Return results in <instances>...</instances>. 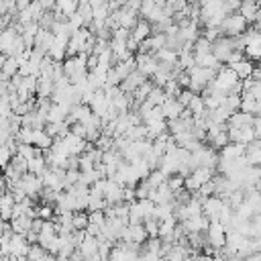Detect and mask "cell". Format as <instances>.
Returning a JSON list of instances; mask_svg holds the SVG:
<instances>
[{
	"label": "cell",
	"instance_id": "cell-1",
	"mask_svg": "<svg viewBox=\"0 0 261 261\" xmlns=\"http://www.w3.org/2000/svg\"><path fill=\"white\" fill-rule=\"evenodd\" d=\"M249 29V22L239 14V12H234V14H228L222 22H220V27H218V31H220V35L222 37H239V35H243L245 31Z\"/></svg>",
	"mask_w": 261,
	"mask_h": 261
},
{
	"label": "cell",
	"instance_id": "cell-2",
	"mask_svg": "<svg viewBox=\"0 0 261 261\" xmlns=\"http://www.w3.org/2000/svg\"><path fill=\"white\" fill-rule=\"evenodd\" d=\"M18 188L29 196V198H33V200H37V196H41V192H43V179L39 177V175H33V173H24L22 175V179L18 181Z\"/></svg>",
	"mask_w": 261,
	"mask_h": 261
},
{
	"label": "cell",
	"instance_id": "cell-3",
	"mask_svg": "<svg viewBox=\"0 0 261 261\" xmlns=\"http://www.w3.org/2000/svg\"><path fill=\"white\" fill-rule=\"evenodd\" d=\"M237 82H241L239 80V75L234 73V69H230L228 65H222L218 71H216V80H214V86L218 88V90H222V92H230V88L237 84Z\"/></svg>",
	"mask_w": 261,
	"mask_h": 261
},
{
	"label": "cell",
	"instance_id": "cell-4",
	"mask_svg": "<svg viewBox=\"0 0 261 261\" xmlns=\"http://www.w3.org/2000/svg\"><path fill=\"white\" fill-rule=\"evenodd\" d=\"M232 51H237V49H234L230 37H220V39H216V41L212 43V55H214L222 65H226V61H228V57H230Z\"/></svg>",
	"mask_w": 261,
	"mask_h": 261
},
{
	"label": "cell",
	"instance_id": "cell-5",
	"mask_svg": "<svg viewBox=\"0 0 261 261\" xmlns=\"http://www.w3.org/2000/svg\"><path fill=\"white\" fill-rule=\"evenodd\" d=\"M224 206H226V204H224L218 196H210V198H206V200L202 202V214H204L210 222H218L220 212H222Z\"/></svg>",
	"mask_w": 261,
	"mask_h": 261
},
{
	"label": "cell",
	"instance_id": "cell-6",
	"mask_svg": "<svg viewBox=\"0 0 261 261\" xmlns=\"http://www.w3.org/2000/svg\"><path fill=\"white\" fill-rule=\"evenodd\" d=\"M135 61H137V71H141L145 77H151L159 67V61L151 53H137Z\"/></svg>",
	"mask_w": 261,
	"mask_h": 261
},
{
	"label": "cell",
	"instance_id": "cell-7",
	"mask_svg": "<svg viewBox=\"0 0 261 261\" xmlns=\"http://www.w3.org/2000/svg\"><path fill=\"white\" fill-rule=\"evenodd\" d=\"M206 237H208V245H212L214 249H222L226 245V228L220 222H210Z\"/></svg>",
	"mask_w": 261,
	"mask_h": 261
},
{
	"label": "cell",
	"instance_id": "cell-8",
	"mask_svg": "<svg viewBox=\"0 0 261 261\" xmlns=\"http://www.w3.org/2000/svg\"><path fill=\"white\" fill-rule=\"evenodd\" d=\"M31 245L27 243L24 234H12L10 237V257H27Z\"/></svg>",
	"mask_w": 261,
	"mask_h": 261
},
{
	"label": "cell",
	"instance_id": "cell-9",
	"mask_svg": "<svg viewBox=\"0 0 261 261\" xmlns=\"http://www.w3.org/2000/svg\"><path fill=\"white\" fill-rule=\"evenodd\" d=\"M145 82H147V77H145L141 71H133V73H130V75L120 84V90H122L124 94H135V92H137Z\"/></svg>",
	"mask_w": 261,
	"mask_h": 261
},
{
	"label": "cell",
	"instance_id": "cell-10",
	"mask_svg": "<svg viewBox=\"0 0 261 261\" xmlns=\"http://www.w3.org/2000/svg\"><path fill=\"white\" fill-rule=\"evenodd\" d=\"M255 124V116L253 114H245V112H234L230 118H228V122H226V126L228 128H245V126H253Z\"/></svg>",
	"mask_w": 261,
	"mask_h": 261
},
{
	"label": "cell",
	"instance_id": "cell-11",
	"mask_svg": "<svg viewBox=\"0 0 261 261\" xmlns=\"http://www.w3.org/2000/svg\"><path fill=\"white\" fill-rule=\"evenodd\" d=\"M20 35L14 31V29H4L2 33H0V53L2 55H6L8 57V53H10V49H12V45H14V41L18 39Z\"/></svg>",
	"mask_w": 261,
	"mask_h": 261
},
{
	"label": "cell",
	"instance_id": "cell-12",
	"mask_svg": "<svg viewBox=\"0 0 261 261\" xmlns=\"http://www.w3.org/2000/svg\"><path fill=\"white\" fill-rule=\"evenodd\" d=\"M130 35H133V39L141 45L143 41H147V39L153 35V31H151V22H147L145 18H139V22H137V27L130 31Z\"/></svg>",
	"mask_w": 261,
	"mask_h": 261
},
{
	"label": "cell",
	"instance_id": "cell-13",
	"mask_svg": "<svg viewBox=\"0 0 261 261\" xmlns=\"http://www.w3.org/2000/svg\"><path fill=\"white\" fill-rule=\"evenodd\" d=\"M161 110H163V118H165V120H175V118H179V116H181L184 106H181L175 98H169V100L161 106Z\"/></svg>",
	"mask_w": 261,
	"mask_h": 261
},
{
	"label": "cell",
	"instance_id": "cell-14",
	"mask_svg": "<svg viewBox=\"0 0 261 261\" xmlns=\"http://www.w3.org/2000/svg\"><path fill=\"white\" fill-rule=\"evenodd\" d=\"M220 153V159H226V161H234V159H241L245 157V145H237V143H228L224 149L218 151Z\"/></svg>",
	"mask_w": 261,
	"mask_h": 261
},
{
	"label": "cell",
	"instance_id": "cell-15",
	"mask_svg": "<svg viewBox=\"0 0 261 261\" xmlns=\"http://www.w3.org/2000/svg\"><path fill=\"white\" fill-rule=\"evenodd\" d=\"M14 75H18V61L16 57H6L2 63V71H0V80L10 82Z\"/></svg>",
	"mask_w": 261,
	"mask_h": 261
},
{
	"label": "cell",
	"instance_id": "cell-16",
	"mask_svg": "<svg viewBox=\"0 0 261 261\" xmlns=\"http://www.w3.org/2000/svg\"><path fill=\"white\" fill-rule=\"evenodd\" d=\"M55 92V82L51 77H43L39 75L37 77V96L39 98H51Z\"/></svg>",
	"mask_w": 261,
	"mask_h": 261
},
{
	"label": "cell",
	"instance_id": "cell-17",
	"mask_svg": "<svg viewBox=\"0 0 261 261\" xmlns=\"http://www.w3.org/2000/svg\"><path fill=\"white\" fill-rule=\"evenodd\" d=\"M259 8H261V4L259 2H241V8H239V14L247 20V22H255V16H257V12H259Z\"/></svg>",
	"mask_w": 261,
	"mask_h": 261
},
{
	"label": "cell",
	"instance_id": "cell-18",
	"mask_svg": "<svg viewBox=\"0 0 261 261\" xmlns=\"http://www.w3.org/2000/svg\"><path fill=\"white\" fill-rule=\"evenodd\" d=\"M228 67H230V69H234V73L239 75V80H247V77H251V73H253V69H255L253 61H249L247 57H245L243 61L234 63V65H228Z\"/></svg>",
	"mask_w": 261,
	"mask_h": 261
},
{
	"label": "cell",
	"instance_id": "cell-19",
	"mask_svg": "<svg viewBox=\"0 0 261 261\" xmlns=\"http://www.w3.org/2000/svg\"><path fill=\"white\" fill-rule=\"evenodd\" d=\"M114 69H116V73L120 75V80L124 82L133 71H137V61H135V57H130V59H126V61L116 63V65H114Z\"/></svg>",
	"mask_w": 261,
	"mask_h": 261
},
{
	"label": "cell",
	"instance_id": "cell-20",
	"mask_svg": "<svg viewBox=\"0 0 261 261\" xmlns=\"http://www.w3.org/2000/svg\"><path fill=\"white\" fill-rule=\"evenodd\" d=\"M77 251L84 255V259H86V257L96 255V253H98V239H94V237H90V234H88V237L84 239V243L77 247Z\"/></svg>",
	"mask_w": 261,
	"mask_h": 261
},
{
	"label": "cell",
	"instance_id": "cell-21",
	"mask_svg": "<svg viewBox=\"0 0 261 261\" xmlns=\"http://www.w3.org/2000/svg\"><path fill=\"white\" fill-rule=\"evenodd\" d=\"M77 2H73V0H59V2H55V10L59 12V14H63L65 18H69L71 14H75L77 12Z\"/></svg>",
	"mask_w": 261,
	"mask_h": 261
},
{
	"label": "cell",
	"instance_id": "cell-22",
	"mask_svg": "<svg viewBox=\"0 0 261 261\" xmlns=\"http://www.w3.org/2000/svg\"><path fill=\"white\" fill-rule=\"evenodd\" d=\"M47 169H49V165H47L45 157H35V159L29 161V173H33V175H39L41 177Z\"/></svg>",
	"mask_w": 261,
	"mask_h": 261
},
{
	"label": "cell",
	"instance_id": "cell-23",
	"mask_svg": "<svg viewBox=\"0 0 261 261\" xmlns=\"http://www.w3.org/2000/svg\"><path fill=\"white\" fill-rule=\"evenodd\" d=\"M37 149H41V151H47V149H51V145H53V139L45 133V130H35V143H33Z\"/></svg>",
	"mask_w": 261,
	"mask_h": 261
},
{
	"label": "cell",
	"instance_id": "cell-24",
	"mask_svg": "<svg viewBox=\"0 0 261 261\" xmlns=\"http://www.w3.org/2000/svg\"><path fill=\"white\" fill-rule=\"evenodd\" d=\"M192 51H194V55H196V57H200V55H208V53H212V43H210V41H206V39L200 35V39L192 45Z\"/></svg>",
	"mask_w": 261,
	"mask_h": 261
},
{
	"label": "cell",
	"instance_id": "cell-25",
	"mask_svg": "<svg viewBox=\"0 0 261 261\" xmlns=\"http://www.w3.org/2000/svg\"><path fill=\"white\" fill-rule=\"evenodd\" d=\"M147 100H149V102H151L153 106H159V108H161V106H163V104H165V102H167L169 98L165 96L163 88H157V86H155V88L151 90V94L147 96Z\"/></svg>",
	"mask_w": 261,
	"mask_h": 261
},
{
	"label": "cell",
	"instance_id": "cell-26",
	"mask_svg": "<svg viewBox=\"0 0 261 261\" xmlns=\"http://www.w3.org/2000/svg\"><path fill=\"white\" fill-rule=\"evenodd\" d=\"M188 110L194 114V118H202V114L206 112V106H204L202 96H194V98H192V102L188 104Z\"/></svg>",
	"mask_w": 261,
	"mask_h": 261
},
{
	"label": "cell",
	"instance_id": "cell-27",
	"mask_svg": "<svg viewBox=\"0 0 261 261\" xmlns=\"http://www.w3.org/2000/svg\"><path fill=\"white\" fill-rule=\"evenodd\" d=\"M145 181L149 184V188H151V190H155V188H159L161 184H165V181H167V175H165L161 169H155V171H151V173H149V177H147Z\"/></svg>",
	"mask_w": 261,
	"mask_h": 261
},
{
	"label": "cell",
	"instance_id": "cell-28",
	"mask_svg": "<svg viewBox=\"0 0 261 261\" xmlns=\"http://www.w3.org/2000/svg\"><path fill=\"white\" fill-rule=\"evenodd\" d=\"M71 224H73V230H86L88 228V212H73L71 216Z\"/></svg>",
	"mask_w": 261,
	"mask_h": 261
},
{
	"label": "cell",
	"instance_id": "cell-29",
	"mask_svg": "<svg viewBox=\"0 0 261 261\" xmlns=\"http://www.w3.org/2000/svg\"><path fill=\"white\" fill-rule=\"evenodd\" d=\"M163 92H165L167 98H175V100H177V96L181 94V86L177 84V80H169V82L163 86Z\"/></svg>",
	"mask_w": 261,
	"mask_h": 261
},
{
	"label": "cell",
	"instance_id": "cell-30",
	"mask_svg": "<svg viewBox=\"0 0 261 261\" xmlns=\"http://www.w3.org/2000/svg\"><path fill=\"white\" fill-rule=\"evenodd\" d=\"M192 175L200 181V184H206V181H210L212 177H214V169H208V167H198V169H194L192 171Z\"/></svg>",
	"mask_w": 261,
	"mask_h": 261
},
{
	"label": "cell",
	"instance_id": "cell-31",
	"mask_svg": "<svg viewBox=\"0 0 261 261\" xmlns=\"http://www.w3.org/2000/svg\"><path fill=\"white\" fill-rule=\"evenodd\" d=\"M45 257H47V251H45L41 245H31L29 255H27V259H29V261H43Z\"/></svg>",
	"mask_w": 261,
	"mask_h": 261
},
{
	"label": "cell",
	"instance_id": "cell-32",
	"mask_svg": "<svg viewBox=\"0 0 261 261\" xmlns=\"http://www.w3.org/2000/svg\"><path fill=\"white\" fill-rule=\"evenodd\" d=\"M37 216L41 218V220H53L55 218V208L53 206H45V204H41V206H37Z\"/></svg>",
	"mask_w": 261,
	"mask_h": 261
},
{
	"label": "cell",
	"instance_id": "cell-33",
	"mask_svg": "<svg viewBox=\"0 0 261 261\" xmlns=\"http://www.w3.org/2000/svg\"><path fill=\"white\" fill-rule=\"evenodd\" d=\"M88 222H90V224H94V226L104 228V224H106V216H104V212H102V210L88 212Z\"/></svg>",
	"mask_w": 261,
	"mask_h": 261
},
{
	"label": "cell",
	"instance_id": "cell-34",
	"mask_svg": "<svg viewBox=\"0 0 261 261\" xmlns=\"http://www.w3.org/2000/svg\"><path fill=\"white\" fill-rule=\"evenodd\" d=\"M143 226H145V230H147L149 239L159 237V220H155V218H147V220L143 222Z\"/></svg>",
	"mask_w": 261,
	"mask_h": 261
},
{
	"label": "cell",
	"instance_id": "cell-35",
	"mask_svg": "<svg viewBox=\"0 0 261 261\" xmlns=\"http://www.w3.org/2000/svg\"><path fill=\"white\" fill-rule=\"evenodd\" d=\"M184 179H186V177H181L179 173L169 175V177H167V186H169V190H171L173 194L179 192V190H184Z\"/></svg>",
	"mask_w": 261,
	"mask_h": 261
},
{
	"label": "cell",
	"instance_id": "cell-36",
	"mask_svg": "<svg viewBox=\"0 0 261 261\" xmlns=\"http://www.w3.org/2000/svg\"><path fill=\"white\" fill-rule=\"evenodd\" d=\"M12 157H14V153H12V151H10L6 145H0V167H2V169L10 165Z\"/></svg>",
	"mask_w": 261,
	"mask_h": 261
},
{
	"label": "cell",
	"instance_id": "cell-37",
	"mask_svg": "<svg viewBox=\"0 0 261 261\" xmlns=\"http://www.w3.org/2000/svg\"><path fill=\"white\" fill-rule=\"evenodd\" d=\"M128 37H130V31H126V29H116V31L112 33V43H122V45H126Z\"/></svg>",
	"mask_w": 261,
	"mask_h": 261
},
{
	"label": "cell",
	"instance_id": "cell-38",
	"mask_svg": "<svg viewBox=\"0 0 261 261\" xmlns=\"http://www.w3.org/2000/svg\"><path fill=\"white\" fill-rule=\"evenodd\" d=\"M194 96H196V94H194L192 90H181V94L177 96V102H179L184 108H188V104L192 102V98H194Z\"/></svg>",
	"mask_w": 261,
	"mask_h": 261
},
{
	"label": "cell",
	"instance_id": "cell-39",
	"mask_svg": "<svg viewBox=\"0 0 261 261\" xmlns=\"http://www.w3.org/2000/svg\"><path fill=\"white\" fill-rule=\"evenodd\" d=\"M14 6H16V12H22V10H27L31 6V2L29 0H18V2H14Z\"/></svg>",
	"mask_w": 261,
	"mask_h": 261
},
{
	"label": "cell",
	"instance_id": "cell-40",
	"mask_svg": "<svg viewBox=\"0 0 261 261\" xmlns=\"http://www.w3.org/2000/svg\"><path fill=\"white\" fill-rule=\"evenodd\" d=\"M43 222H45V220H41V218H35V220H33V228H31V230H35V232H41V228H43Z\"/></svg>",
	"mask_w": 261,
	"mask_h": 261
},
{
	"label": "cell",
	"instance_id": "cell-41",
	"mask_svg": "<svg viewBox=\"0 0 261 261\" xmlns=\"http://www.w3.org/2000/svg\"><path fill=\"white\" fill-rule=\"evenodd\" d=\"M163 261H184V259L181 257H165Z\"/></svg>",
	"mask_w": 261,
	"mask_h": 261
},
{
	"label": "cell",
	"instance_id": "cell-42",
	"mask_svg": "<svg viewBox=\"0 0 261 261\" xmlns=\"http://www.w3.org/2000/svg\"><path fill=\"white\" fill-rule=\"evenodd\" d=\"M0 261H2V255H0Z\"/></svg>",
	"mask_w": 261,
	"mask_h": 261
},
{
	"label": "cell",
	"instance_id": "cell-43",
	"mask_svg": "<svg viewBox=\"0 0 261 261\" xmlns=\"http://www.w3.org/2000/svg\"><path fill=\"white\" fill-rule=\"evenodd\" d=\"M0 171H2V167H0Z\"/></svg>",
	"mask_w": 261,
	"mask_h": 261
}]
</instances>
